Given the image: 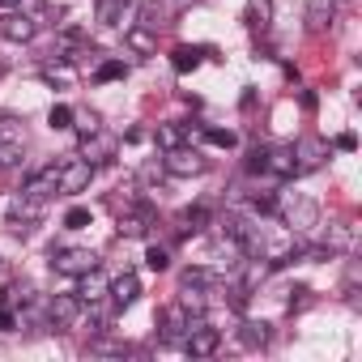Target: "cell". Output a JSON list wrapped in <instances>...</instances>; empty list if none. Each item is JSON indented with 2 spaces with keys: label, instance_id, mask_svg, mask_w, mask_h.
I'll return each instance as SVG.
<instances>
[{
  "label": "cell",
  "instance_id": "cell-1",
  "mask_svg": "<svg viewBox=\"0 0 362 362\" xmlns=\"http://www.w3.org/2000/svg\"><path fill=\"white\" fill-rule=\"evenodd\" d=\"M90 179H94V166H90L86 158L64 162V166L56 170V192H60V197H77V192L90 188Z\"/></svg>",
  "mask_w": 362,
  "mask_h": 362
},
{
  "label": "cell",
  "instance_id": "cell-2",
  "mask_svg": "<svg viewBox=\"0 0 362 362\" xmlns=\"http://www.w3.org/2000/svg\"><path fill=\"white\" fill-rule=\"evenodd\" d=\"M77 158H86L90 166L111 162V158H115V136H111V132H103V128L86 132V136H81V145H77Z\"/></svg>",
  "mask_w": 362,
  "mask_h": 362
},
{
  "label": "cell",
  "instance_id": "cell-3",
  "mask_svg": "<svg viewBox=\"0 0 362 362\" xmlns=\"http://www.w3.org/2000/svg\"><path fill=\"white\" fill-rule=\"evenodd\" d=\"M94 264H98V256H94L90 247H56V252H52V269H56V273L81 277V273L94 269Z\"/></svg>",
  "mask_w": 362,
  "mask_h": 362
},
{
  "label": "cell",
  "instance_id": "cell-4",
  "mask_svg": "<svg viewBox=\"0 0 362 362\" xmlns=\"http://www.w3.org/2000/svg\"><path fill=\"white\" fill-rule=\"evenodd\" d=\"M290 149H294V170H303V175H307V170H320L324 158H328V145H324L320 136H298Z\"/></svg>",
  "mask_w": 362,
  "mask_h": 362
},
{
  "label": "cell",
  "instance_id": "cell-5",
  "mask_svg": "<svg viewBox=\"0 0 362 362\" xmlns=\"http://www.w3.org/2000/svg\"><path fill=\"white\" fill-rule=\"evenodd\" d=\"M162 170H166V175H201V170H205V158H201L197 149H188V145H175V149H166Z\"/></svg>",
  "mask_w": 362,
  "mask_h": 362
},
{
  "label": "cell",
  "instance_id": "cell-6",
  "mask_svg": "<svg viewBox=\"0 0 362 362\" xmlns=\"http://www.w3.org/2000/svg\"><path fill=\"white\" fill-rule=\"evenodd\" d=\"M184 345H188V354H192V358H209V354H218V345H222V332H218V328H209L205 320H197V324L188 328Z\"/></svg>",
  "mask_w": 362,
  "mask_h": 362
},
{
  "label": "cell",
  "instance_id": "cell-7",
  "mask_svg": "<svg viewBox=\"0 0 362 362\" xmlns=\"http://www.w3.org/2000/svg\"><path fill=\"white\" fill-rule=\"evenodd\" d=\"M201 320V315H197ZM192 315H188V307L184 303H170L166 311H162V324H166V332H162V341H170V345H179V341H184L188 337V328L197 324Z\"/></svg>",
  "mask_w": 362,
  "mask_h": 362
},
{
  "label": "cell",
  "instance_id": "cell-8",
  "mask_svg": "<svg viewBox=\"0 0 362 362\" xmlns=\"http://www.w3.org/2000/svg\"><path fill=\"white\" fill-rule=\"evenodd\" d=\"M81 307H86V303L77 298V290H73V294H56V298L47 303V320H52L56 328H73L77 315H81Z\"/></svg>",
  "mask_w": 362,
  "mask_h": 362
},
{
  "label": "cell",
  "instance_id": "cell-9",
  "mask_svg": "<svg viewBox=\"0 0 362 362\" xmlns=\"http://www.w3.org/2000/svg\"><path fill=\"white\" fill-rule=\"evenodd\" d=\"M56 170L60 166H43V170H35L26 184H22V201H35V205H43L52 192H56Z\"/></svg>",
  "mask_w": 362,
  "mask_h": 362
},
{
  "label": "cell",
  "instance_id": "cell-10",
  "mask_svg": "<svg viewBox=\"0 0 362 362\" xmlns=\"http://www.w3.org/2000/svg\"><path fill=\"white\" fill-rule=\"evenodd\" d=\"M286 226H290L294 235H311V230L320 226L315 201H294V205H286Z\"/></svg>",
  "mask_w": 362,
  "mask_h": 362
},
{
  "label": "cell",
  "instance_id": "cell-11",
  "mask_svg": "<svg viewBox=\"0 0 362 362\" xmlns=\"http://www.w3.org/2000/svg\"><path fill=\"white\" fill-rule=\"evenodd\" d=\"M149 226H153L149 205H128V209L119 214V235H124V239H145Z\"/></svg>",
  "mask_w": 362,
  "mask_h": 362
},
{
  "label": "cell",
  "instance_id": "cell-12",
  "mask_svg": "<svg viewBox=\"0 0 362 362\" xmlns=\"http://www.w3.org/2000/svg\"><path fill=\"white\" fill-rule=\"evenodd\" d=\"M107 294H111V281L98 273V264H94V269H86V273H81V281H77V298H81V303H103Z\"/></svg>",
  "mask_w": 362,
  "mask_h": 362
},
{
  "label": "cell",
  "instance_id": "cell-13",
  "mask_svg": "<svg viewBox=\"0 0 362 362\" xmlns=\"http://www.w3.org/2000/svg\"><path fill=\"white\" fill-rule=\"evenodd\" d=\"M35 22L26 18V13H5L0 18V39H13V43H30L35 39Z\"/></svg>",
  "mask_w": 362,
  "mask_h": 362
},
{
  "label": "cell",
  "instance_id": "cell-14",
  "mask_svg": "<svg viewBox=\"0 0 362 362\" xmlns=\"http://www.w3.org/2000/svg\"><path fill=\"white\" fill-rule=\"evenodd\" d=\"M264 170L277 175V179H290V175H294V149H290V145H273V149H264Z\"/></svg>",
  "mask_w": 362,
  "mask_h": 362
},
{
  "label": "cell",
  "instance_id": "cell-15",
  "mask_svg": "<svg viewBox=\"0 0 362 362\" xmlns=\"http://www.w3.org/2000/svg\"><path fill=\"white\" fill-rule=\"evenodd\" d=\"M354 239H358L354 222H332V226H328V235H324L328 252H349V247H354Z\"/></svg>",
  "mask_w": 362,
  "mask_h": 362
},
{
  "label": "cell",
  "instance_id": "cell-16",
  "mask_svg": "<svg viewBox=\"0 0 362 362\" xmlns=\"http://www.w3.org/2000/svg\"><path fill=\"white\" fill-rule=\"evenodd\" d=\"M124 43H128L136 56H153V52H158V39L149 35V26H128V30H124Z\"/></svg>",
  "mask_w": 362,
  "mask_h": 362
},
{
  "label": "cell",
  "instance_id": "cell-17",
  "mask_svg": "<svg viewBox=\"0 0 362 362\" xmlns=\"http://www.w3.org/2000/svg\"><path fill=\"white\" fill-rule=\"evenodd\" d=\"M328 26H332V5H328V0H311V5H307V30L324 35Z\"/></svg>",
  "mask_w": 362,
  "mask_h": 362
},
{
  "label": "cell",
  "instance_id": "cell-18",
  "mask_svg": "<svg viewBox=\"0 0 362 362\" xmlns=\"http://www.w3.org/2000/svg\"><path fill=\"white\" fill-rule=\"evenodd\" d=\"M136 294H141V281H136V273H119V277L111 281V298H115V303H124V307H128Z\"/></svg>",
  "mask_w": 362,
  "mask_h": 362
},
{
  "label": "cell",
  "instance_id": "cell-19",
  "mask_svg": "<svg viewBox=\"0 0 362 362\" xmlns=\"http://www.w3.org/2000/svg\"><path fill=\"white\" fill-rule=\"evenodd\" d=\"M239 341H243L247 349H260V345L269 341V324H264V320H247V324L239 328Z\"/></svg>",
  "mask_w": 362,
  "mask_h": 362
},
{
  "label": "cell",
  "instance_id": "cell-20",
  "mask_svg": "<svg viewBox=\"0 0 362 362\" xmlns=\"http://www.w3.org/2000/svg\"><path fill=\"white\" fill-rule=\"evenodd\" d=\"M269 18H273V5H269V0H247V26L252 30H269Z\"/></svg>",
  "mask_w": 362,
  "mask_h": 362
},
{
  "label": "cell",
  "instance_id": "cell-21",
  "mask_svg": "<svg viewBox=\"0 0 362 362\" xmlns=\"http://www.w3.org/2000/svg\"><path fill=\"white\" fill-rule=\"evenodd\" d=\"M214 286H218V277L209 269H188L179 277V290H214Z\"/></svg>",
  "mask_w": 362,
  "mask_h": 362
},
{
  "label": "cell",
  "instance_id": "cell-22",
  "mask_svg": "<svg viewBox=\"0 0 362 362\" xmlns=\"http://www.w3.org/2000/svg\"><path fill=\"white\" fill-rule=\"evenodd\" d=\"M201 56H205L201 47H175L170 52V64H175V73H192L201 64Z\"/></svg>",
  "mask_w": 362,
  "mask_h": 362
},
{
  "label": "cell",
  "instance_id": "cell-23",
  "mask_svg": "<svg viewBox=\"0 0 362 362\" xmlns=\"http://www.w3.org/2000/svg\"><path fill=\"white\" fill-rule=\"evenodd\" d=\"M13 5H18V13H26L35 26H43L47 18H52V9H47V0H13Z\"/></svg>",
  "mask_w": 362,
  "mask_h": 362
},
{
  "label": "cell",
  "instance_id": "cell-24",
  "mask_svg": "<svg viewBox=\"0 0 362 362\" xmlns=\"http://www.w3.org/2000/svg\"><path fill=\"white\" fill-rule=\"evenodd\" d=\"M98 22L103 26H119L124 22V0H98Z\"/></svg>",
  "mask_w": 362,
  "mask_h": 362
},
{
  "label": "cell",
  "instance_id": "cell-25",
  "mask_svg": "<svg viewBox=\"0 0 362 362\" xmlns=\"http://www.w3.org/2000/svg\"><path fill=\"white\" fill-rule=\"evenodd\" d=\"M22 166V141H0V170Z\"/></svg>",
  "mask_w": 362,
  "mask_h": 362
},
{
  "label": "cell",
  "instance_id": "cell-26",
  "mask_svg": "<svg viewBox=\"0 0 362 362\" xmlns=\"http://www.w3.org/2000/svg\"><path fill=\"white\" fill-rule=\"evenodd\" d=\"M158 145H162V149L184 145V124H158Z\"/></svg>",
  "mask_w": 362,
  "mask_h": 362
},
{
  "label": "cell",
  "instance_id": "cell-27",
  "mask_svg": "<svg viewBox=\"0 0 362 362\" xmlns=\"http://www.w3.org/2000/svg\"><path fill=\"white\" fill-rule=\"evenodd\" d=\"M205 226V209H188L184 218H179V235H188V230H201Z\"/></svg>",
  "mask_w": 362,
  "mask_h": 362
},
{
  "label": "cell",
  "instance_id": "cell-28",
  "mask_svg": "<svg viewBox=\"0 0 362 362\" xmlns=\"http://www.w3.org/2000/svg\"><path fill=\"white\" fill-rule=\"evenodd\" d=\"M205 141H209V145H218V149H230V145H235V132H230V128H209V132H205Z\"/></svg>",
  "mask_w": 362,
  "mask_h": 362
},
{
  "label": "cell",
  "instance_id": "cell-29",
  "mask_svg": "<svg viewBox=\"0 0 362 362\" xmlns=\"http://www.w3.org/2000/svg\"><path fill=\"white\" fill-rule=\"evenodd\" d=\"M64 226H69V230H86V226H90V209H81V205L69 209V214H64Z\"/></svg>",
  "mask_w": 362,
  "mask_h": 362
},
{
  "label": "cell",
  "instance_id": "cell-30",
  "mask_svg": "<svg viewBox=\"0 0 362 362\" xmlns=\"http://www.w3.org/2000/svg\"><path fill=\"white\" fill-rule=\"evenodd\" d=\"M145 264H149L153 273H162V269L170 264V256H166V247H149V252H145Z\"/></svg>",
  "mask_w": 362,
  "mask_h": 362
},
{
  "label": "cell",
  "instance_id": "cell-31",
  "mask_svg": "<svg viewBox=\"0 0 362 362\" xmlns=\"http://www.w3.org/2000/svg\"><path fill=\"white\" fill-rule=\"evenodd\" d=\"M47 124H52V128H73V111H69V107H52Z\"/></svg>",
  "mask_w": 362,
  "mask_h": 362
},
{
  "label": "cell",
  "instance_id": "cell-32",
  "mask_svg": "<svg viewBox=\"0 0 362 362\" xmlns=\"http://www.w3.org/2000/svg\"><path fill=\"white\" fill-rule=\"evenodd\" d=\"M119 77H124V64H119V60H107V64L98 69V81H119Z\"/></svg>",
  "mask_w": 362,
  "mask_h": 362
},
{
  "label": "cell",
  "instance_id": "cell-33",
  "mask_svg": "<svg viewBox=\"0 0 362 362\" xmlns=\"http://www.w3.org/2000/svg\"><path fill=\"white\" fill-rule=\"evenodd\" d=\"M73 119H81V124H77L81 132H94V128H98V115H94V111H86V115H73Z\"/></svg>",
  "mask_w": 362,
  "mask_h": 362
},
{
  "label": "cell",
  "instance_id": "cell-34",
  "mask_svg": "<svg viewBox=\"0 0 362 362\" xmlns=\"http://www.w3.org/2000/svg\"><path fill=\"white\" fill-rule=\"evenodd\" d=\"M337 149L354 153V149H358V136H354V132H341V136H337Z\"/></svg>",
  "mask_w": 362,
  "mask_h": 362
},
{
  "label": "cell",
  "instance_id": "cell-35",
  "mask_svg": "<svg viewBox=\"0 0 362 362\" xmlns=\"http://www.w3.org/2000/svg\"><path fill=\"white\" fill-rule=\"evenodd\" d=\"M247 170H264V149H252V158H247Z\"/></svg>",
  "mask_w": 362,
  "mask_h": 362
},
{
  "label": "cell",
  "instance_id": "cell-36",
  "mask_svg": "<svg viewBox=\"0 0 362 362\" xmlns=\"http://www.w3.org/2000/svg\"><path fill=\"white\" fill-rule=\"evenodd\" d=\"M13 328H18V320H13L5 307H0V332H13Z\"/></svg>",
  "mask_w": 362,
  "mask_h": 362
},
{
  "label": "cell",
  "instance_id": "cell-37",
  "mask_svg": "<svg viewBox=\"0 0 362 362\" xmlns=\"http://www.w3.org/2000/svg\"><path fill=\"white\" fill-rule=\"evenodd\" d=\"M5 69H9V64H5V60H0V77H5Z\"/></svg>",
  "mask_w": 362,
  "mask_h": 362
},
{
  "label": "cell",
  "instance_id": "cell-38",
  "mask_svg": "<svg viewBox=\"0 0 362 362\" xmlns=\"http://www.w3.org/2000/svg\"><path fill=\"white\" fill-rule=\"evenodd\" d=\"M0 307H5V290H0Z\"/></svg>",
  "mask_w": 362,
  "mask_h": 362
},
{
  "label": "cell",
  "instance_id": "cell-39",
  "mask_svg": "<svg viewBox=\"0 0 362 362\" xmlns=\"http://www.w3.org/2000/svg\"><path fill=\"white\" fill-rule=\"evenodd\" d=\"M0 5H9V0H0Z\"/></svg>",
  "mask_w": 362,
  "mask_h": 362
}]
</instances>
